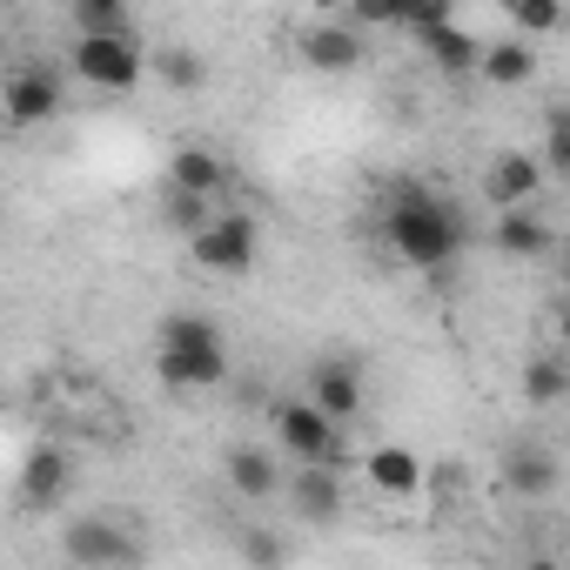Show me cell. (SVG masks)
<instances>
[{
  "instance_id": "1",
  "label": "cell",
  "mask_w": 570,
  "mask_h": 570,
  "mask_svg": "<svg viewBox=\"0 0 570 570\" xmlns=\"http://www.w3.org/2000/svg\"><path fill=\"white\" fill-rule=\"evenodd\" d=\"M383 235H390L396 262H410V268H450L470 228H463L456 202H443L430 188H396L390 215H383Z\"/></svg>"
},
{
  "instance_id": "2",
  "label": "cell",
  "mask_w": 570,
  "mask_h": 570,
  "mask_svg": "<svg viewBox=\"0 0 570 570\" xmlns=\"http://www.w3.org/2000/svg\"><path fill=\"white\" fill-rule=\"evenodd\" d=\"M155 370L168 390H208L228 376V343L208 316H168L155 343Z\"/></svg>"
},
{
  "instance_id": "3",
  "label": "cell",
  "mask_w": 570,
  "mask_h": 570,
  "mask_svg": "<svg viewBox=\"0 0 570 570\" xmlns=\"http://www.w3.org/2000/svg\"><path fill=\"white\" fill-rule=\"evenodd\" d=\"M68 68H75L88 88H101V95H135L141 75H148L135 35H81L75 55H68Z\"/></svg>"
},
{
  "instance_id": "4",
  "label": "cell",
  "mask_w": 570,
  "mask_h": 570,
  "mask_svg": "<svg viewBox=\"0 0 570 570\" xmlns=\"http://www.w3.org/2000/svg\"><path fill=\"white\" fill-rule=\"evenodd\" d=\"M336 430H343V423H336L316 396H289V403H275V443L289 450L296 463H343Z\"/></svg>"
},
{
  "instance_id": "5",
  "label": "cell",
  "mask_w": 570,
  "mask_h": 570,
  "mask_svg": "<svg viewBox=\"0 0 570 570\" xmlns=\"http://www.w3.org/2000/svg\"><path fill=\"white\" fill-rule=\"evenodd\" d=\"M255 242H262L255 215L228 208V215H215V222H208L188 248H195V268H208V275H242V268L255 262Z\"/></svg>"
},
{
  "instance_id": "6",
  "label": "cell",
  "mask_w": 570,
  "mask_h": 570,
  "mask_svg": "<svg viewBox=\"0 0 570 570\" xmlns=\"http://www.w3.org/2000/svg\"><path fill=\"white\" fill-rule=\"evenodd\" d=\"M61 557L75 570H108V563H141V537H128L115 517H75L61 537Z\"/></svg>"
},
{
  "instance_id": "7",
  "label": "cell",
  "mask_w": 570,
  "mask_h": 570,
  "mask_svg": "<svg viewBox=\"0 0 570 570\" xmlns=\"http://www.w3.org/2000/svg\"><path fill=\"white\" fill-rule=\"evenodd\" d=\"M61 101H68L61 68H48V61L14 68V81H8V121H14V128H41V121H55Z\"/></svg>"
},
{
  "instance_id": "8",
  "label": "cell",
  "mask_w": 570,
  "mask_h": 570,
  "mask_svg": "<svg viewBox=\"0 0 570 570\" xmlns=\"http://www.w3.org/2000/svg\"><path fill=\"white\" fill-rule=\"evenodd\" d=\"M537 188H543V155L503 148V155L483 168V202H490V208H523V202H537Z\"/></svg>"
},
{
  "instance_id": "9",
  "label": "cell",
  "mask_w": 570,
  "mask_h": 570,
  "mask_svg": "<svg viewBox=\"0 0 570 570\" xmlns=\"http://www.w3.org/2000/svg\"><path fill=\"white\" fill-rule=\"evenodd\" d=\"M490 248H497V255H510V262H537L543 248H557V235H550V222L537 215V202H523V208H497Z\"/></svg>"
},
{
  "instance_id": "10",
  "label": "cell",
  "mask_w": 570,
  "mask_h": 570,
  "mask_svg": "<svg viewBox=\"0 0 570 570\" xmlns=\"http://www.w3.org/2000/svg\"><path fill=\"white\" fill-rule=\"evenodd\" d=\"M309 396H316L336 423H350V416H363V370L343 363V356H323V363L309 370Z\"/></svg>"
},
{
  "instance_id": "11",
  "label": "cell",
  "mask_w": 570,
  "mask_h": 570,
  "mask_svg": "<svg viewBox=\"0 0 570 570\" xmlns=\"http://www.w3.org/2000/svg\"><path fill=\"white\" fill-rule=\"evenodd\" d=\"M303 61H309L316 75H350V68H363V28H343V21L309 28V35H303Z\"/></svg>"
},
{
  "instance_id": "12",
  "label": "cell",
  "mask_w": 570,
  "mask_h": 570,
  "mask_svg": "<svg viewBox=\"0 0 570 570\" xmlns=\"http://www.w3.org/2000/svg\"><path fill=\"white\" fill-rule=\"evenodd\" d=\"M168 181L175 188H188V195H228V161L215 155V148H202V141H181L175 155H168Z\"/></svg>"
},
{
  "instance_id": "13",
  "label": "cell",
  "mask_w": 570,
  "mask_h": 570,
  "mask_svg": "<svg viewBox=\"0 0 570 570\" xmlns=\"http://www.w3.org/2000/svg\"><path fill=\"white\" fill-rule=\"evenodd\" d=\"M363 470H370V483H376L383 497H416V490L430 483L423 456H416V450H403V443H376V450L363 456Z\"/></svg>"
},
{
  "instance_id": "14",
  "label": "cell",
  "mask_w": 570,
  "mask_h": 570,
  "mask_svg": "<svg viewBox=\"0 0 570 570\" xmlns=\"http://www.w3.org/2000/svg\"><path fill=\"white\" fill-rule=\"evenodd\" d=\"M289 497H296V517L336 523L343 517V476H336V463H303L296 483H289Z\"/></svg>"
},
{
  "instance_id": "15",
  "label": "cell",
  "mask_w": 570,
  "mask_h": 570,
  "mask_svg": "<svg viewBox=\"0 0 570 570\" xmlns=\"http://www.w3.org/2000/svg\"><path fill=\"white\" fill-rule=\"evenodd\" d=\"M416 41H423V55H430V61H436L450 81H463V75H476V68H483V41H470L456 21H436V28H423Z\"/></svg>"
},
{
  "instance_id": "16",
  "label": "cell",
  "mask_w": 570,
  "mask_h": 570,
  "mask_svg": "<svg viewBox=\"0 0 570 570\" xmlns=\"http://www.w3.org/2000/svg\"><path fill=\"white\" fill-rule=\"evenodd\" d=\"M503 483H510L517 497H550V490H557V456H550L543 443H510V450H503Z\"/></svg>"
},
{
  "instance_id": "17",
  "label": "cell",
  "mask_w": 570,
  "mask_h": 570,
  "mask_svg": "<svg viewBox=\"0 0 570 570\" xmlns=\"http://www.w3.org/2000/svg\"><path fill=\"white\" fill-rule=\"evenodd\" d=\"M476 75H483V88H523V81L537 75V48L517 41V35H510V41H490Z\"/></svg>"
},
{
  "instance_id": "18",
  "label": "cell",
  "mask_w": 570,
  "mask_h": 570,
  "mask_svg": "<svg viewBox=\"0 0 570 570\" xmlns=\"http://www.w3.org/2000/svg\"><path fill=\"white\" fill-rule=\"evenodd\" d=\"M228 483H235V497H248V503H268V497L282 490V470L268 463V450L242 443V450H228Z\"/></svg>"
},
{
  "instance_id": "19",
  "label": "cell",
  "mask_w": 570,
  "mask_h": 570,
  "mask_svg": "<svg viewBox=\"0 0 570 570\" xmlns=\"http://www.w3.org/2000/svg\"><path fill=\"white\" fill-rule=\"evenodd\" d=\"M148 68H155V81H161L168 95H202V88H208V61H202L195 48H161Z\"/></svg>"
},
{
  "instance_id": "20",
  "label": "cell",
  "mask_w": 570,
  "mask_h": 570,
  "mask_svg": "<svg viewBox=\"0 0 570 570\" xmlns=\"http://www.w3.org/2000/svg\"><path fill=\"white\" fill-rule=\"evenodd\" d=\"M208 222H215V195H188V188L168 181V195H161V228H175L181 242H195Z\"/></svg>"
},
{
  "instance_id": "21",
  "label": "cell",
  "mask_w": 570,
  "mask_h": 570,
  "mask_svg": "<svg viewBox=\"0 0 570 570\" xmlns=\"http://www.w3.org/2000/svg\"><path fill=\"white\" fill-rule=\"evenodd\" d=\"M61 490H68V456H61V450H35L28 470H21V503L41 510V503H55Z\"/></svg>"
},
{
  "instance_id": "22",
  "label": "cell",
  "mask_w": 570,
  "mask_h": 570,
  "mask_svg": "<svg viewBox=\"0 0 570 570\" xmlns=\"http://www.w3.org/2000/svg\"><path fill=\"white\" fill-rule=\"evenodd\" d=\"M523 396H530L537 410L563 403V396H570V370H563V356H530V363H523Z\"/></svg>"
},
{
  "instance_id": "23",
  "label": "cell",
  "mask_w": 570,
  "mask_h": 570,
  "mask_svg": "<svg viewBox=\"0 0 570 570\" xmlns=\"http://www.w3.org/2000/svg\"><path fill=\"white\" fill-rule=\"evenodd\" d=\"M81 35H128V0H75Z\"/></svg>"
},
{
  "instance_id": "24",
  "label": "cell",
  "mask_w": 570,
  "mask_h": 570,
  "mask_svg": "<svg viewBox=\"0 0 570 570\" xmlns=\"http://www.w3.org/2000/svg\"><path fill=\"white\" fill-rule=\"evenodd\" d=\"M543 168L550 175H570V101H557L543 115Z\"/></svg>"
},
{
  "instance_id": "25",
  "label": "cell",
  "mask_w": 570,
  "mask_h": 570,
  "mask_svg": "<svg viewBox=\"0 0 570 570\" xmlns=\"http://www.w3.org/2000/svg\"><path fill=\"white\" fill-rule=\"evenodd\" d=\"M517 35H557L563 28V0H503Z\"/></svg>"
},
{
  "instance_id": "26",
  "label": "cell",
  "mask_w": 570,
  "mask_h": 570,
  "mask_svg": "<svg viewBox=\"0 0 570 570\" xmlns=\"http://www.w3.org/2000/svg\"><path fill=\"white\" fill-rule=\"evenodd\" d=\"M436 21H450V0H396V28L423 35V28H436Z\"/></svg>"
},
{
  "instance_id": "27",
  "label": "cell",
  "mask_w": 570,
  "mask_h": 570,
  "mask_svg": "<svg viewBox=\"0 0 570 570\" xmlns=\"http://www.w3.org/2000/svg\"><path fill=\"white\" fill-rule=\"evenodd\" d=\"M242 557H248V563H282L289 550H282V537H268V530H248V537H242Z\"/></svg>"
},
{
  "instance_id": "28",
  "label": "cell",
  "mask_w": 570,
  "mask_h": 570,
  "mask_svg": "<svg viewBox=\"0 0 570 570\" xmlns=\"http://www.w3.org/2000/svg\"><path fill=\"white\" fill-rule=\"evenodd\" d=\"M356 28H396V0H350Z\"/></svg>"
},
{
  "instance_id": "29",
  "label": "cell",
  "mask_w": 570,
  "mask_h": 570,
  "mask_svg": "<svg viewBox=\"0 0 570 570\" xmlns=\"http://www.w3.org/2000/svg\"><path fill=\"white\" fill-rule=\"evenodd\" d=\"M557 343H563V356H570V303H563V316H557Z\"/></svg>"
}]
</instances>
